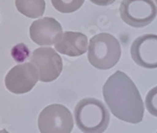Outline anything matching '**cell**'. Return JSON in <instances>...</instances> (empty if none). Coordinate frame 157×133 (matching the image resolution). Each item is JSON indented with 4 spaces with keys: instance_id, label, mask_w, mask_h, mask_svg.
<instances>
[{
    "instance_id": "cell-14",
    "label": "cell",
    "mask_w": 157,
    "mask_h": 133,
    "mask_svg": "<svg viewBox=\"0 0 157 133\" xmlns=\"http://www.w3.org/2000/svg\"><path fill=\"white\" fill-rule=\"evenodd\" d=\"M90 1L98 6H109L115 2L116 0H90Z\"/></svg>"
},
{
    "instance_id": "cell-12",
    "label": "cell",
    "mask_w": 157,
    "mask_h": 133,
    "mask_svg": "<svg viewBox=\"0 0 157 133\" xmlns=\"http://www.w3.org/2000/svg\"><path fill=\"white\" fill-rule=\"evenodd\" d=\"M53 7L61 13H72L81 8L85 0H51Z\"/></svg>"
},
{
    "instance_id": "cell-3",
    "label": "cell",
    "mask_w": 157,
    "mask_h": 133,
    "mask_svg": "<svg viewBox=\"0 0 157 133\" xmlns=\"http://www.w3.org/2000/svg\"><path fill=\"white\" fill-rule=\"evenodd\" d=\"M121 56V44L113 35L103 32L90 39L88 60L95 68L108 70L118 63Z\"/></svg>"
},
{
    "instance_id": "cell-13",
    "label": "cell",
    "mask_w": 157,
    "mask_h": 133,
    "mask_svg": "<svg viewBox=\"0 0 157 133\" xmlns=\"http://www.w3.org/2000/svg\"><path fill=\"white\" fill-rule=\"evenodd\" d=\"M145 104L148 111L151 115L157 117V86L152 88L147 94Z\"/></svg>"
},
{
    "instance_id": "cell-9",
    "label": "cell",
    "mask_w": 157,
    "mask_h": 133,
    "mask_svg": "<svg viewBox=\"0 0 157 133\" xmlns=\"http://www.w3.org/2000/svg\"><path fill=\"white\" fill-rule=\"evenodd\" d=\"M63 34L61 25L52 17L36 20L29 28L30 39L39 46H52L56 43Z\"/></svg>"
},
{
    "instance_id": "cell-4",
    "label": "cell",
    "mask_w": 157,
    "mask_h": 133,
    "mask_svg": "<svg viewBox=\"0 0 157 133\" xmlns=\"http://www.w3.org/2000/svg\"><path fill=\"white\" fill-rule=\"evenodd\" d=\"M38 127L40 133H71L74 127V118L65 106L53 104L41 111Z\"/></svg>"
},
{
    "instance_id": "cell-11",
    "label": "cell",
    "mask_w": 157,
    "mask_h": 133,
    "mask_svg": "<svg viewBox=\"0 0 157 133\" xmlns=\"http://www.w3.org/2000/svg\"><path fill=\"white\" fill-rule=\"evenodd\" d=\"M15 6L20 13L28 18H39L45 11L44 0H15Z\"/></svg>"
},
{
    "instance_id": "cell-1",
    "label": "cell",
    "mask_w": 157,
    "mask_h": 133,
    "mask_svg": "<svg viewBox=\"0 0 157 133\" xmlns=\"http://www.w3.org/2000/svg\"><path fill=\"white\" fill-rule=\"evenodd\" d=\"M103 95L109 111L118 119L138 124L143 120L144 104L136 84L122 71H116L105 81Z\"/></svg>"
},
{
    "instance_id": "cell-2",
    "label": "cell",
    "mask_w": 157,
    "mask_h": 133,
    "mask_svg": "<svg viewBox=\"0 0 157 133\" xmlns=\"http://www.w3.org/2000/svg\"><path fill=\"white\" fill-rule=\"evenodd\" d=\"M75 123L83 133H103L109 125L110 115L104 103L96 98H84L75 109Z\"/></svg>"
},
{
    "instance_id": "cell-15",
    "label": "cell",
    "mask_w": 157,
    "mask_h": 133,
    "mask_svg": "<svg viewBox=\"0 0 157 133\" xmlns=\"http://www.w3.org/2000/svg\"><path fill=\"white\" fill-rule=\"evenodd\" d=\"M0 133H10V132L6 129H2V130H0Z\"/></svg>"
},
{
    "instance_id": "cell-6",
    "label": "cell",
    "mask_w": 157,
    "mask_h": 133,
    "mask_svg": "<svg viewBox=\"0 0 157 133\" xmlns=\"http://www.w3.org/2000/svg\"><path fill=\"white\" fill-rule=\"evenodd\" d=\"M31 63L37 68L41 82H51L59 77L63 69L61 57L51 47H40L33 51Z\"/></svg>"
},
{
    "instance_id": "cell-5",
    "label": "cell",
    "mask_w": 157,
    "mask_h": 133,
    "mask_svg": "<svg viewBox=\"0 0 157 133\" xmlns=\"http://www.w3.org/2000/svg\"><path fill=\"white\" fill-rule=\"evenodd\" d=\"M122 21L133 27H144L157 15V7L153 0H122L120 7Z\"/></svg>"
},
{
    "instance_id": "cell-7",
    "label": "cell",
    "mask_w": 157,
    "mask_h": 133,
    "mask_svg": "<svg viewBox=\"0 0 157 133\" xmlns=\"http://www.w3.org/2000/svg\"><path fill=\"white\" fill-rule=\"evenodd\" d=\"M39 79L37 68L31 62L18 64L11 68L5 78L7 89L15 95L30 92Z\"/></svg>"
},
{
    "instance_id": "cell-10",
    "label": "cell",
    "mask_w": 157,
    "mask_h": 133,
    "mask_svg": "<svg viewBox=\"0 0 157 133\" xmlns=\"http://www.w3.org/2000/svg\"><path fill=\"white\" fill-rule=\"evenodd\" d=\"M88 38L81 32L66 31L55 43V49L69 57H79L88 51Z\"/></svg>"
},
{
    "instance_id": "cell-8",
    "label": "cell",
    "mask_w": 157,
    "mask_h": 133,
    "mask_svg": "<svg viewBox=\"0 0 157 133\" xmlns=\"http://www.w3.org/2000/svg\"><path fill=\"white\" fill-rule=\"evenodd\" d=\"M131 56L141 67L157 68V35L145 34L136 38L131 46Z\"/></svg>"
},
{
    "instance_id": "cell-16",
    "label": "cell",
    "mask_w": 157,
    "mask_h": 133,
    "mask_svg": "<svg viewBox=\"0 0 157 133\" xmlns=\"http://www.w3.org/2000/svg\"><path fill=\"white\" fill-rule=\"evenodd\" d=\"M155 3H156V5H157V0H155Z\"/></svg>"
}]
</instances>
